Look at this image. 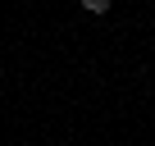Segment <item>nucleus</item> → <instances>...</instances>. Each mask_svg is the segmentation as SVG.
I'll list each match as a JSON object with an SVG mask.
<instances>
[{
  "mask_svg": "<svg viewBox=\"0 0 155 146\" xmlns=\"http://www.w3.org/2000/svg\"><path fill=\"white\" fill-rule=\"evenodd\" d=\"M78 5H82L87 14H105V9H110V0H78Z\"/></svg>",
  "mask_w": 155,
  "mask_h": 146,
  "instance_id": "nucleus-1",
  "label": "nucleus"
}]
</instances>
